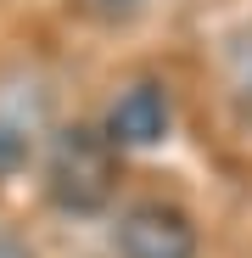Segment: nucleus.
I'll list each match as a JSON object with an SVG mask.
<instances>
[{"instance_id": "nucleus-1", "label": "nucleus", "mask_w": 252, "mask_h": 258, "mask_svg": "<svg viewBox=\"0 0 252 258\" xmlns=\"http://www.w3.org/2000/svg\"><path fill=\"white\" fill-rule=\"evenodd\" d=\"M45 191L62 213H101L118 191V146L107 141V129L73 123L51 141L45 157Z\"/></svg>"}, {"instance_id": "nucleus-2", "label": "nucleus", "mask_w": 252, "mask_h": 258, "mask_svg": "<svg viewBox=\"0 0 252 258\" xmlns=\"http://www.w3.org/2000/svg\"><path fill=\"white\" fill-rule=\"evenodd\" d=\"M118 258H196V225L174 202H135L118 219Z\"/></svg>"}, {"instance_id": "nucleus-3", "label": "nucleus", "mask_w": 252, "mask_h": 258, "mask_svg": "<svg viewBox=\"0 0 252 258\" xmlns=\"http://www.w3.org/2000/svg\"><path fill=\"white\" fill-rule=\"evenodd\" d=\"M168 118H174L168 90L157 79H140V84H129V90L112 96V107H107V141L112 146H157L168 135Z\"/></svg>"}, {"instance_id": "nucleus-4", "label": "nucleus", "mask_w": 252, "mask_h": 258, "mask_svg": "<svg viewBox=\"0 0 252 258\" xmlns=\"http://www.w3.org/2000/svg\"><path fill=\"white\" fill-rule=\"evenodd\" d=\"M28 152H34L28 123H23V118H12L6 107H0V180H6V174H17V168L28 163Z\"/></svg>"}, {"instance_id": "nucleus-5", "label": "nucleus", "mask_w": 252, "mask_h": 258, "mask_svg": "<svg viewBox=\"0 0 252 258\" xmlns=\"http://www.w3.org/2000/svg\"><path fill=\"white\" fill-rule=\"evenodd\" d=\"M90 6H96L101 17H135V12H140V0H90Z\"/></svg>"}]
</instances>
